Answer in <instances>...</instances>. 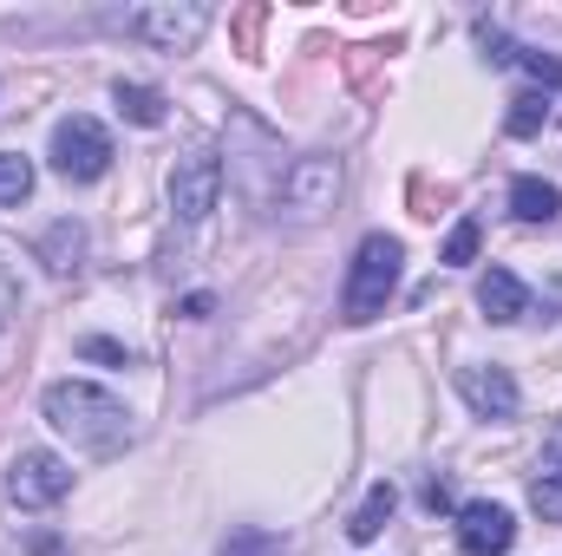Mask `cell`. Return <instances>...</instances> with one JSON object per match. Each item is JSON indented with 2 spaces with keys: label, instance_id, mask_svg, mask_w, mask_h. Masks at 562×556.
<instances>
[{
  "label": "cell",
  "instance_id": "11",
  "mask_svg": "<svg viewBox=\"0 0 562 556\" xmlns=\"http://www.w3.org/2000/svg\"><path fill=\"white\" fill-rule=\"evenodd\" d=\"M510 216H517V223H557L562 190L543 184V177H517V184H510Z\"/></svg>",
  "mask_w": 562,
  "mask_h": 556
},
{
  "label": "cell",
  "instance_id": "3",
  "mask_svg": "<svg viewBox=\"0 0 562 556\" xmlns=\"http://www.w3.org/2000/svg\"><path fill=\"white\" fill-rule=\"evenodd\" d=\"M53 170H59L66 184L105 177V170H112V132H105L99 119H86V112L59 119V125H53Z\"/></svg>",
  "mask_w": 562,
  "mask_h": 556
},
{
  "label": "cell",
  "instance_id": "23",
  "mask_svg": "<svg viewBox=\"0 0 562 556\" xmlns=\"http://www.w3.org/2000/svg\"><path fill=\"white\" fill-rule=\"evenodd\" d=\"M13 301H20V294H13V276L0 269V327H7V314H13Z\"/></svg>",
  "mask_w": 562,
  "mask_h": 556
},
{
  "label": "cell",
  "instance_id": "12",
  "mask_svg": "<svg viewBox=\"0 0 562 556\" xmlns=\"http://www.w3.org/2000/svg\"><path fill=\"white\" fill-rule=\"evenodd\" d=\"M79 256H86V230H79V223H53V230L40 236V263H46V276H72Z\"/></svg>",
  "mask_w": 562,
  "mask_h": 556
},
{
  "label": "cell",
  "instance_id": "20",
  "mask_svg": "<svg viewBox=\"0 0 562 556\" xmlns=\"http://www.w3.org/2000/svg\"><path fill=\"white\" fill-rule=\"evenodd\" d=\"M477 243H484V230H477V223L464 216V223H458V230L445 236V263H471V256H477Z\"/></svg>",
  "mask_w": 562,
  "mask_h": 556
},
{
  "label": "cell",
  "instance_id": "2",
  "mask_svg": "<svg viewBox=\"0 0 562 556\" xmlns=\"http://www.w3.org/2000/svg\"><path fill=\"white\" fill-rule=\"evenodd\" d=\"M400 263H406V249H400V236H386V230H373V236L353 249L347 294H340L347 327H367V321L386 314V301H393V288H400Z\"/></svg>",
  "mask_w": 562,
  "mask_h": 556
},
{
  "label": "cell",
  "instance_id": "18",
  "mask_svg": "<svg viewBox=\"0 0 562 556\" xmlns=\"http://www.w3.org/2000/svg\"><path fill=\"white\" fill-rule=\"evenodd\" d=\"M223 556H288V551H281L276 531H256V524H249V531H236V537L223 544Z\"/></svg>",
  "mask_w": 562,
  "mask_h": 556
},
{
  "label": "cell",
  "instance_id": "4",
  "mask_svg": "<svg viewBox=\"0 0 562 556\" xmlns=\"http://www.w3.org/2000/svg\"><path fill=\"white\" fill-rule=\"evenodd\" d=\"M66 491H72V465L53 458V452H20V458L7 465V498H13L20 511H46V504H59Z\"/></svg>",
  "mask_w": 562,
  "mask_h": 556
},
{
  "label": "cell",
  "instance_id": "17",
  "mask_svg": "<svg viewBox=\"0 0 562 556\" xmlns=\"http://www.w3.org/2000/svg\"><path fill=\"white\" fill-rule=\"evenodd\" d=\"M543 125H550V99H543V92H517V99H510V132H517V138H537Z\"/></svg>",
  "mask_w": 562,
  "mask_h": 556
},
{
  "label": "cell",
  "instance_id": "10",
  "mask_svg": "<svg viewBox=\"0 0 562 556\" xmlns=\"http://www.w3.org/2000/svg\"><path fill=\"white\" fill-rule=\"evenodd\" d=\"M477 308H484L497 327H510V321L530 314V288L510 276V269H484V281H477Z\"/></svg>",
  "mask_w": 562,
  "mask_h": 556
},
{
  "label": "cell",
  "instance_id": "19",
  "mask_svg": "<svg viewBox=\"0 0 562 556\" xmlns=\"http://www.w3.org/2000/svg\"><path fill=\"white\" fill-rule=\"evenodd\" d=\"M517 66H524L530 79H543V86H562V59H557V53H537V46H517Z\"/></svg>",
  "mask_w": 562,
  "mask_h": 556
},
{
  "label": "cell",
  "instance_id": "9",
  "mask_svg": "<svg viewBox=\"0 0 562 556\" xmlns=\"http://www.w3.org/2000/svg\"><path fill=\"white\" fill-rule=\"evenodd\" d=\"M458 393L471 400L477 419H517V407H524V393H517V380L504 367H464L458 374Z\"/></svg>",
  "mask_w": 562,
  "mask_h": 556
},
{
  "label": "cell",
  "instance_id": "13",
  "mask_svg": "<svg viewBox=\"0 0 562 556\" xmlns=\"http://www.w3.org/2000/svg\"><path fill=\"white\" fill-rule=\"evenodd\" d=\"M393 504H400V498H393V485H373V491H367V504L353 511V524H347V537H353V544H373V537L386 531V518H393Z\"/></svg>",
  "mask_w": 562,
  "mask_h": 556
},
{
  "label": "cell",
  "instance_id": "16",
  "mask_svg": "<svg viewBox=\"0 0 562 556\" xmlns=\"http://www.w3.org/2000/svg\"><path fill=\"white\" fill-rule=\"evenodd\" d=\"M26 197H33V164H26L20 151H0V203L20 210Z\"/></svg>",
  "mask_w": 562,
  "mask_h": 556
},
{
  "label": "cell",
  "instance_id": "15",
  "mask_svg": "<svg viewBox=\"0 0 562 556\" xmlns=\"http://www.w3.org/2000/svg\"><path fill=\"white\" fill-rule=\"evenodd\" d=\"M119 112L150 132V125H164V92H157V86H125V79H119Z\"/></svg>",
  "mask_w": 562,
  "mask_h": 556
},
{
  "label": "cell",
  "instance_id": "21",
  "mask_svg": "<svg viewBox=\"0 0 562 556\" xmlns=\"http://www.w3.org/2000/svg\"><path fill=\"white\" fill-rule=\"evenodd\" d=\"M425 511H451V485H445V478L425 485Z\"/></svg>",
  "mask_w": 562,
  "mask_h": 556
},
{
  "label": "cell",
  "instance_id": "22",
  "mask_svg": "<svg viewBox=\"0 0 562 556\" xmlns=\"http://www.w3.org/2000/svg\"><path fill=\"white\" fill-rule=\"evenodd\" d=\"M79 354H86V360H125V347H112V341H86Z\"/></svg>",
  "mask_w": 562,
  "mask_h": 556
},
{
  "label": "cell",
  "instance_id": "14",
  "mask_svg": "<svg viewBox=\"0 0 562 556\" xmlns=\"http://www.w3.org/2000/svg\"><path fill=\"white\" fill-rule=\"evenodd\" d=\"M530 504H537V518H550V524H562V445L543 458V471L530 478Z\"/></svg>",
  "mask_w": 562,
  "mask_h": 556
},
{
  "label": "cell",
  "instance_id": "7",
  "mask_svg": "<svg viewBox=\"0 0 562 556\" xmlns=\"http://www.w3.org/2000/svg\"><path fill=\"white\" fill-rule=\"evenodd\" d=\"M510 544H517V518H510L504 504L477 498V504L458 511V551L464 556H504Z\"/></svg>",
  "mask_w": 562,
  "mask_h": 556
},
{
  "label": "cell",
  "instance_id": "1",
  "mask_svg": "<svg viewBox=\"0 0 562 556\" xmlns=\"http://www.w3.org/2000/svg\"><path fill=\"white\" fill-rule=\"evenodd\" d=\"M46 425L59 438H72V452L86 458H119L132 445V413L125 400H112L105 387L92 380H53L46 387Z\"/></svg>",
  "mask_w": 562,
  "mask_h": 556
},
{
  "label": "cell",
  "instance_id": "8",
  "mask_svg": "<svg viewBox=\"0 0 562 556\" xmlns=\"http://www.w3.org/2000/svg\"><path fill=\"white\" fill-rule=\"evenodd\" d=\"M334 190H340V164L334 157H301L294 170H288V184H281V197H288V210L307 223V216H321V210H334Z\"/></svg>",
  "mask_w": 562,
  "mask_h": 556
},
{
  "label": "cell",
  "instance_id": "6",
  "mask_svg": "<svg viewBox=\"0 0 562 556\" xmlns=\"http://www.w3.org/2000/svg\"><path fill=\"white\" fill-rule=\"evenodd\" d=\"M125 26H132L138 40H150V46H164V53H183V46H196V33L210 26V7H138Z\"/></svg>",
  "mask_w": 562,
  "mask_h": 556
},
{
  "label": "cell",
  "instance_id": "5",
  "mask_svg": "<svg viewBox=\"0 0 562 556\" xmlns=\"http://www.w3.org/2000/svg\"><path fill=\"white\" fill-rule=\"evenodd\" d=\"M216 197H223V157H210V151L177 157V170H170V210L183 223H203L216 210Z\"/></svg>",
  "mask_w": 562,
  "mask_h": 556
}]
</instances>
